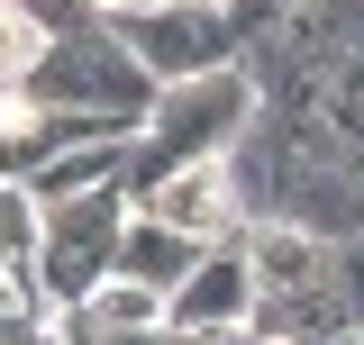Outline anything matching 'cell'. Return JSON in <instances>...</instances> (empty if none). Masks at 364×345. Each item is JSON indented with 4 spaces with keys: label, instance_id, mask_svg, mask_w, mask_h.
Returning <instances> with one entry per match:
<instances>
[{
    "label": "cell",
    "instance_id": "cell-1",
    "mask_svg": "<svg viewBox=\"0 0 364 345\" xmlns=\"http://www.w3.org/2000/svg\"><path fill=\"white\" fill-rule=\"evenodd\" d=\"M255 109H264V82L246 73V55L191 73V82H164V91H155V109H146V128L128 136V191L146 200L164 172L200 164V155H228L237 136L255 128Z\"/></svg>",
    "mask_w": 364,
    "mask_h": 345
},
{
    "label": "cell",
    "instance_id": "cell-2",
    "mask_svg": "<svg viewBox=\"0 0 364 345\" xmlns=\"http://www.w3.org/2000/svg\"><path fill=\"white\" fill-rule=\"evenodd\" d=\"M18 91H37L46 109H82V119H136L146 128V109H155V73L136 64V45L109 28V18H91V28H64V37L37 55V73Z\"/></svg>",
    "mask_w": 364,
    "mask_h": 345
},
{
    "label": "cell",
    "instance_id": "cell-3",
    "mask_svg": "<svg viewBox=\"0 0 364 345\" xmlns=\"http://www.w3.org/2000/svg\"><path fill=\"white\" fill-rule=\"evenodd\" d=\"M136 218V191L109 182V191H82V200H46V246H37V282L55 309H82L109 273H119V236Z\"/></svg>",
    "mask_w": 364,
    "mask_h": 345
},
{
    "label": "cell",
    "instance_id": "cell-4",
    "mask_svg": "<svg viewBox=\"0 0 364 345\" xmlns=\"http://www.w3.org/2000/svg\"><path fill=\"white\" fill-rule=\"evenodd\" d=\"M109 28L136 45V64H146L155 82H191V73L246 55L237 0H146V9H109Z\"/></svg>",
    "mask_w": 364,
    "mask_h": 345
},
{
    "label": "cell",
    "instance_id": "cell-5",
    "mask_svg": "<svg viewBox=\"0 0 364 345\" xmlns=\"http://www.w3.org/2000/svg\"><path fill=\"white\" fill-rule=\"evenodd\" d=\"M136 209L173 218V227H191V236H210V246H228V236H246L255 218H246V191H237V172H228V155H200V164L164 172Z\"/></svg>",
    "mask_w": 364,
    "mask_h": 345
},
{
    "label": "cell",
    "instance_id": "cell-6",
    "mask_svg": "<svg viewBox=\"0 0 364 345\" xmlns=\"http://www.w3.org/2000/svg\"><path fill=\"white\" fill-rule=\"evenodd\" d=\"M255 309H264V282H255V263H246V236H228V246H210V255L191 263V282L173 291V327L219 336V327H246Z\"/></svg>",
    "mask_w": 364,
    "mask_h": 345
},
{
    "label": "cell",
    "instance_id": "cell-7",
    "mask_svg": "<svg viewBox=\"0 0 364 345\" xmlns=\"http://www.w3.org/2000/svg\"><path fill=\"white\" fill-rule=\"evenodd\" d=\"M200 255H210V236H191V227H173V218H155V209H136V218H128V236H119V273H136V282H164V291H182Z\"/></svg>",
    "mask_w": 364,
    "mask_h": 345
},
{
    "label": "cell",
    "instance_id": "cell-8",
    "mask_svg": "<svg viewBox=\"0 0 364 345\" xmlns=\"http://www.w3.org/2000/svg\"><path fill=\"white\" fill-rule=\"evenodd\" d=\"M82 318L100 336H136V327H164V318H173V291H164V282H136V273H109L82 300Z\"/></svg>",
    "mask_w": 364,
    "mask_h": 345
},
{
    "label": "cell",
    "instance_id": "cell-9",
    "mask_svg": "<svg viewBox=\"0 0 364 345\" xmlns=\"http://www.w3.org/2000/svg\"><path fill=\"white\" fill-rule=\"evenodd\" d=\"M46 246V191L28 172H0V263H37Z\"/></svg>",
    "mask_w": 364,
    "mask_h": 345
},
{
    "label": "cell",
    "instance_id": "cell-10",
    "mask_svg": "<svg viewBox=\"0 0 364 345\" xmlns=\"http://www.w3.org/2000/svg\"><path fill=\"white\" fill-rule=\"evenodd\" d=\"M46 45H55V28L37 18V0H0V91H18V82H28Z\"/></svg>",
    "mask_w": 364,
    "mask_h": 345
},
{
    "label": "cell",
    "instance_id": "cell-11",
    "mask_svg": "<svg viewBox=\"0 0 364 345\" xmlns=\"http://www.w3.org/2000/svg\"><path fill=\"white\" fill-rule=\"evenodd\" d=\"M200 345H310V336H291L273 318H246V327H219V336H200Z\"/></svg>",
    "mask_w": 364,
    "mask_h": 345
},
{
    "label": "cell",
    "instance_id": "cell-12",
    "mask_svg": "<svg viewBox=\"0 0 364 345\" xmlns=\"http://www.w3.org/2000/svg\"><path fill=\"white\" fill-rule=\"evenodd\" d=\"M0 282H9V263H0Z\"/></svg>",
    "mask_w": 364,
    "mask_h": 345
}]
</instances>
